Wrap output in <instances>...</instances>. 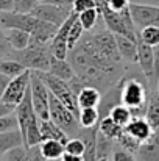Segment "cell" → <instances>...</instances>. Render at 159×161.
Segmentation results:
<instances>
[{
    "label": "cell",
    "instance_id": "7c38bea8",
    "mask_svg": "<svg viewBox=\"0 0 159 161\" xmlns=\"http://www.w3.org/2000/svg\"><path fill=\"white\" fill-rule=\"evenodd\" d=\"M100 16L103 17V20H105V24L109 31H112L114 35L126 36V38H130V39H133V41H137V35L133 33V31L126 27V24L123 22V19H122V16H120V13L111 11V9L108 8V5H105V6L100 9Z\"/></svg>",
    "mask_w": 159,
    "mask_h": 161
},
{
    "label": "cell",
    "instance_id": "cb8c5ba5",
    "mask_svg": "<svg viewBox=\"0 0 159 161\" xmlns=\"http://www.w3.org/2000/svg\"><path fill=\"white\" fill-rule=\"evenodd\" d=\"M78 122H80L81 128L98 127V122H100L98 108H81L78 113Z\"/></svg>",
    "mask_w": 159,
    "mask_h": 161
},
{
    "label": "cell",
    "instance_id": "9a60e30c",
    "mask_svg": "<svg viewBox=\"0 0 159 161\" xmlns=\"http://www.w3.org/2000/svg\"><path fill=\"white\" fill-rule=\"evenodd\" d=\"M100 102H102V94L98 88L84 85L77 94V103L80 109L81 108H98Z\"/></svg>",
    "mask_w": 159,
    "mask_h": 161
},
{
    "label": "cell",
    "instance_id": "d6a6232c",
    "mask_svg": "<svg viewBox=\"0 0 159 161\" xmlns=\"http://www.w3.org/2000/svg\"><path fill=\"white\" fill-rule=\"evenodd\" d=\"M64 152H66V153H70V155L83 157V153H84V142H83L80 138H72V139H69V141L66 142Z\"/></svg>",
    "mask_w": 159,
    "mask_h": 161
},
{
    "label": "cell",
    "instance_id": "7bdbcfd3",
    "mask_svg": "<svg viewBox=\"0 0 159 161\" xmlns=\"http://www.w3.org/2000/svg\"><path fill=\"white\" fill-rule=\"evenodd\" d=\"M14 109H16L14 107H11V105H6V103H2V102H0V117H3V116H8V114L14 113Z\"/></svg>",
    "mask_w": 159,
    "mask_h": 161
},
{
    "label": "cell",
    "instance_id": "8fae6325",
    "mask_svg": "<svg viewBox=\"0 0 159 161\" xmlns=\"http://www.w3.org/2000/svg\"><path fill=\"white\" fill-rule=\"evenodd\" d=\"M78 19V14L77 13H70V16L66 19V22L58 28L56 35L53 36L52 42H50V50L52 55L58 59H67V36H69V31H70V27L73 25V22Z\"/></svg>",
    "mask_w": 159,
    "mask_h": 161
},
{
    "label": "cell",
    "instance_id": "f907efd6",
    "mask_svg": "<svg viewBox=\"0 0 159 161\" xmlns=\"http://www.w3.org/2000/svg\"><path fill=\"white\" fill-rule=\"evenodd\" d=\"M158 94H159V81H158Z\"/></svg>",
    "mask_w": 159,
    "mask_h": 161
},
{
    "label": "cell",
    "instance_id": "f1b7e54d",
    "mask_svg": "<svg viewBox=\"0 0 159 161\" xmlns=\"http://www.w3.org/2000/svg\"><path fill=\"white\" fill-rule=\"evenodd\" d=\"M137 39L155 47L159 44V27H147L137 33Z\"/></svg>",
    "mask_w": 159,
    "mask_h": 161
},
{
    "label": "cell",
    "instance_id": "836d02e7",
    "mask_svg": "<svg viewBox=\"0 0 159 161\" xmlns=\"http://www.w3.org/2000/svg\"><path fill=\"white\" fill-rule=\"evenodd\" d=\"M14 3V13H20V14H30L34 6L38 5L36 0H13Z\"/></svg>",
    "mask_w": 159,
    "mask_h": 161
},
{
    "label": "cell",
    "instance_id": "e575fe53",
    "mask_svg": "<svg viewBox=\"0 0 159 161\" xmlns=\"http://www.w3.org/2000/svg\"><path fill=\"white\" fill-rule=\"evenodd\" d=\"M5 157H6V161H30L25 146H20V147H16V149L9 150Z\"/></svg>",
    "mask_w": 159,
    "mask_h": 161
},
{
    "label": "cell",
    "instance_id": "f35d334b",
    "mask_svg": "<svg viewBox=\"0 0 159 161\" xmlns=\"http://www.w3.org/2000/svg\"><path fill=\"white\" fill-rule=\"evenodd\" d=\"M112 161H136V158H134V153H130L123 149H119L114 152Z\"/></svg>",
    "mask_w": 159,
    "mask_h": 161
},
{
    "label": "cell",
    "instance_id": "d4e9b609",
    "mask_svg": "<svg viewBox=\"0 0 159 161\" xmlns=\"http://www.w3.org/2000/svg\"><path fill=\"white\" fill-rule=\"evenodd\" d=\"M39 149L45 160H61V157L64 155V144H61L59 141H42L39 144Z\"/></svg>",
    "mask_w": 159,
    "mask_h": 161
},
{
    "label": "cell",
    "instance_id": "7a4b0ae2",
    "mask_svg": "<svg viewBox=\"0 0 159 161\" xmlns=\"http://www.w3.org/2000/svg\"><path fill=\"white\" fill-rule=\"evenodd\" d=\"M9 58L19 61L25 69L28 70H41L49 72L50 69V59H52V50L50 44H38L30 42V46L25 50L20 52H9Z\"/></svg>",
    "mask_w": 159,
    "mask_h": 161
},
{
    "label": "cell",
    "instance_id": "30bf717a",
    "mask_svg": "<svg viewBox=\"0 0 159 161\" xmlns=\"http://www.w3.org/2000/svg\"><path fill=\"white\" fill-rule=\"evenodd\" d=\"M38 24H39V19H36L31 14H20L14 11L0 13V27L3 30L16 28V30H22L31 35L36 30Z\"/></svg>",
    "mask_w": 159,
    "mask_h": 161
},
{
    "label": "cell",
    "instance_id": "4fadbf2b",
    "mask_svg": "<svg viewBox=\"0 0 159 161\" xmlns=\"http://www.w3.org/2000/svg\"><path fill=\"white\" fill-rule=\"evenodd\" d=\"M125 131L133 136L136 141H139L140 144L145 142L147 139L151 138V135L155 133V130L150 127V124L147 122L145 117H133L130 120V124L125 127Z\"/></svg>",
    "mask_w": 159,
    "mask_h": 161
},
{
    "label": "cell",
    "instance_id": "9c48e42d",
    "mask_svg": "<svg viewBox=\"0 0 159 161\" xmlns=\"http://www.w3.org/2000/svg\"><path fill=\"white\" fill-rule=\"evenodd\" d=\"M70 13H72V8L44 2V3H38L30 14L34 16L36 19H39V20H44V22L52 24V25L59 28L66 22V19L70 16Z\"/></svg>",
    "mask_w": 159,
    "mask_h": 161
},
{
    "label": "cell",
    "instance_id": "5bb4252c",
    "mask_svg": "<svg viewBox=\"0 0 159 161\" xmlns=\"http://www.w3.org/2000/svg\"><path fill=\"white\" fill-rule=\"evenodd\" d=\"M137 63L144 72V75L151 81L153 78V66H155V53L153 47L137 39Z\"/></svg>",
    "mask_w": 159,
    "mask_h": 161
},
{
    "label": "cell",
    "instance_id": "ac0fdd59",
    "mask_svg": "<svg viewBox=\"0 0 159 161\" xmlns=\"http://www.w3.org/2000/svg\"><path fill=\"white\" fill-rule=\"evenodd\" d=\"M5 36H6V41H8V44H9L13 52L25 50L30 46V41H31V35L30 33L22 31V30H16V28L5 30Z\"/></svg>",
    "mask_w": 159,
    "mask_h": 161
},
{
    "label": "cell",
    "instance_id": "ffe728a7",
    "mask_svg": "<svg viewBox=\"0 0 159 161\" xmlns=\"http://www.w3.org/2000/svg\"><path fill=\"white\" fill-rule=\"evenodd\" d=\"M115 42L122 59H126L130 63L137 61V41H133L126 36L115 35Z\"/></svg>",
    "mask_w": 159,
    "mask_h": 161
},
{
    "label": "cell",
    "instance_id": "ee69618b",
    "mask_svg": "<svg viewBox=\"0 0 159 161\" xmlns=\"http://www.w3.org/2000/svg\"><path fill=\"white\" fill-rule=\"evenodd\" d=\"M8 83H9V78H8V77H5L3 74H0V99H2V96H3V92H5V89H6Z\"/></svg>",
    "mask_w": 159,
    "mask_h": 161
},
{
    "label": "cell",
    "instance_id": "bcb514c9",
    "mask_svg": "<svg viewBox=\"0 0 159 161\" xmlns=\"http://www.w3.org/2000/svg\"><path fill=\"white\" fill-rule=\"evenodd\" d=\"M61 161H83V157H78V155H70V153H66L61 157Z\"/></svg>",
    "mask_w": 159,
    "mask_h": 161
},
{
    "label": "cell",
    "instance_id": "83f0119b",
    "mask_svg": "<svg viewBox=\"0 0 159 161\" xmlns=\"http://www.w3.org/2000/svg\"><path fill=\"white\" fill-rule=\"evenodd\" d=\"M115 142H119L120 149H123V150H126V152H130V153H136V152H139V147H140V142L136 141L133 136H130V135L125 131V128H123L122 135L117 138Z\"/></svg>",
    "mask_w": 159,
    "mask_h": 161
},
{
    "label": "cell",
    "instance_id": "1f68e13d",
    "mask_svg": "<svg viewBox=\"0 0 159 161\" xmlns=\"http://www.w3.org/2000/svg\"><path fill=\"white\" fill-rule=\"evenodd\" d=\"M112 147V141L103 136L100 131L97 133V160L98 158H108V153Z\"/></svg>",
    "mask_w": 159,
    "mask_h": 161
},
{
    "label": "cell",
    "instance_id": "8992f818",
    "mask_svg": "<svg viewBox=\"0 0 159 161\" xmlns=\"http://www.w3.org/2000/svg\"><path fill=\"white\" fill-rule=\"evenodd\" d=\"M50 120L55 122L62 131L67 133H78L80 131V122H78V116L73 114L66 105H62L53 94H50Z\"/></svg>",
    "mask_w": 159,
    "mask_h": 161
},
{
    "label": "cell",
    "instance_id": "74e56055",
    "mask_svg": "<svg viewBox=\"0 0 159 161\" xmlns=\"http://www.w3.org/2000/svg\"><path fill=\"white\" fill-rule=\"evenodd\" d=\"M130 0H109L106 5H108V8L111 9V11H114V13H120V11H123V9H126L128 6H130Z\"/></svg>",
    "mask_w": 159,
    "mask_h": 161
},
{
    "label": "cell",
    "instance_id": "5b68a950",
    "mask_svg": "<svg viewBox=\"0 0 159 161\" xmlns=\"http://www.w3.org/2000/svg\"><path fill=\"white\" fill-rule=\"evenodd\" d=\"M30 94H31V103L34 108L36 116L39 120H49L50 114V91L45 86V83L36 75V72L31 70V78H30Z\"/></svg>",
    "mask_w": 159,
    "mask_h": 161
},
{
    "label": "cell",
    "instance_id": "816d5d0a",
    "mask_svg": "<svg viewBox=\"0 0 159 161\" xmlns=\"http://www.w3.org/2000/svg\"><path fill=\"white\" fill-rule=\"evenodd\" d=\"M108 2H109V0H105V3H108Z\"/></svg>",
    "mask_w": 159,
    "mask_h": 161
},
{
    "label": "cell",
    "instance_id": "603a6c76",
    "mask_svg": "<svg viewBox=\"0 0 159 161\" xmlns=\"http://www.w3.org/2000/svg\"><path fill=\"white\" fill-rule=\"evenodd\" d=\"M98 131L106 136L108 139H111V141H117V138L122 135V131H123V127H120L119 124H115L109 116H105V117H102L100 119V122H98Z\"/></svg>",
    "mask_w": 159,
    "mask_h": 161
},
{
    "label": "cell",
    "instance_id": "3957f363",
    "mask_svg": "<svg viewBox=\"0 0 159 161\" xmlns=\"http://www.w3.org/2000/svg\"><path fill=\"white\" fill-rule=\"evenodd\" d=\"M81 47L91 55H95V56L106 59V61H111V63H115V64H119L122 61V56L119 53L117 42H115V35L109 30L94 35Z\"/></svg>",
    "mask_w": 159,
    "mask_h": 161
},
{
    "label": "cell",
    "instance_id": "f6af8a7d",
    "mask_svg": "<svg viewBox=\"0 0 159 161\" xmlns=\"http://www.w3.org/2000/svg\"><path fill=\"white\" fill-rule=\"evenodd\" d=\"M49 3H53V5H59V6H67V8H72L73 2L75 0H47Z\"/></svg>",
    "mask_w": 159,
    "mask_h": 161
},
{
    "label": "cell",
    "instance_id": "7dc6e473",
    "mask_svg": "<svg viewBox=\"0 0 159 161\" xmlns=\"http://www.w3.org/2000/svg\"><path fill=\"white\" fill-rule=\"evenodd\" d=\"M97 161H108V158H98Z\"/></svg>",
    "mask_w": 159,
    "mask_h": 161
},
{
    "label": "cell",
    "instance_id": "d6986e66",
    "mask_svg": "<svg viewBox=\"0 0 159 161\" xmlns=\"http://www.w3.org/2000/svg\"><path fill=\"white\" fill-rule=\"evenodd\" d=\"M20 146H25V144H24V138L19 128L0 133V155H6L9 150Z\"/></svg>",
    "mask_w": 159,
    "mask_h": 161
},
{
    "label": "cell",
    "instance_id": "d590c367",
    "mask_svg": "<svg viewBox=\"0 0 159 161\" xmlns=\"http://www.w3.org/2000/svg\"><path fill=\"white\" fill-rule=\"evenodd\" d=\"M16 128H19V125H17V117H16L14 113L0 117V133L9 131V130H16Z\"/></svg>",
    "mask_w": 159,
    "mask_h": 161
},
{
    "label": "cell",
    "instance_id": "44dd1931",
    "mask_svg": "<svg viewBox=\"0 0 159 161\" xmlns=\"http://www.w3.org/2000/svg\"><path fill=\"white\" fill-rule=\"evenodd\" d=\"M140 158L144 161H159V131L156 130L150 139L140 144L139 152Z\"/></svg>",
    "mask_w": 159,
    "mask_h": 161
},
{
    "label": "cell",
    "instance_id": "4316f807",
    "mask_svg": "<svg viewBox=\"0 0 159 161\" xmlns=\"http://www.w3.org/2000/svg\"><path fill=\"white\" fill-rule=\"evenodd\" d=\"M109 117H111L115 124H119L120 127L125 128V127L130 124V120L133 119V114H131V111L126 107H123L122 103H119L117 107H114L109 111Z\"/></svg>",
    "mask_w": 159,
    "mask_h": 161
},
{
    "label": "cell",
    "instance_id": "2e32d148",
    "mask_svg": "<svg viewBox=\"0 0 159 161\" xmlns=\"http://www.w3.org/2000/svg\"><path fill=\"white\" fill-rule=\"evenodd\" d=\"M39 128H41V139L42 141H59L61 144L66 146V142L69 141V136L66 131H62L55 122L49 120H41L39 122Z\"/></svg>",
    "mask_w": 159,
    "mask_h": 161
},
{
    "label": "cell",
    "instance_id": "f546056e",
    "mask_svg": "<svg viewBox=\"0 0 159 161\" xmlns=\"http://www.w3.org/2000/svg\"><path fill=\"white\" fill-rule=\"evenodd\" d=\"M98 16H100L98 9H97V8H92V9H87V11L78 14V20H80V24L83 25V28H84L86 31H89V30H92V28L95 27Z\"/></svg>",
    "mask_w": 159,
    "mask_h": 161
},
{
    "label": "cell",
    "instance_id": "7402d4cb",
    "mask_svg": "<svg viewBox=\"0 0 159 161\" xmlns=\"http://www.w3.org/2000/svg\"><path fill=\"white\" fill-rule=\"evenodd\" d=\"M145 119H147V122L150 124V127L155 131L159 130V94L158 92H150V96H148Z\"/></svg>",
    "mask_w": 159,
    "mask_h": 161
},
{
    "label": "cell",
    "instance_id": "b9f144b4",
    "mask_svg": "<svg viewBox=\"0 0 159 161\" xmlns=\"http://www.w3.org/2000/svg\"><path fill=\"white\" fill-rule=\"evenodd\" d=\"M14 9L13 0H0V13H8Z\"/></svg>",
    "mask_w": 159,
    "mask_h": 161
},
{
    "label": "cell",
    "instance_id": "681fc988",
    "mask_svg": "<svg viewBox=\"0 0 159 161\" xmlns=\"http://www.w3.org/2000/svg\"><path fill=\"white\" fill-rule=\"evenodd\" d=\"M47 161H61V160H47Z\"/></svg>",
    "mask_w": 159,
    "mask_h": 161
},
{
    "label": "cell",
    "instance_id": "277c9868",
    "mask_svg": "<svg viewBox=\"0 0 159 161\" xmlns=\"http://www.w3.org/2000/svg\"><path fill=\"white\" fill-rule=\"evenodd\" d=\"M33 72H36V75L45 83L50 94H53L62 105H66L73 114L78 116L80 108H78V103H77V94L73 92V89L70 88V85L67 81L55 77L49 72H41V70H33Z\"/></svg>",
    "mask_w": 159,
    "mask_h": 161
},
{
    "label": "cell",
    "instance_id": "8d00e7d4",
    "mask_svg": "<svg viewBox=\"0 0 159 161\" xmlns=\"http://www.w3.org/2000/svg\"><path fill=\"white\" fill-rule=\"evenodd\" d=\"M92 8H95L94 0H75L73 5H72V11L77 13V14H81L87 9H92Z\"/></svg>",
    "mask_w": 159,
    "mask_h": 161
},
{
    "label": "cell",
    "instance_id": "e0dca14e",
    "mask_svg": "<svg viewBox=\"0 0 159 161\" xmlns=\"http://www.w3.org/2000/svg\"><path fill=\"white\" fill-rule=\"evenodd\" d=\"M49 74H52L55 77L64 80V81H72L77 75H75V70L72 67V64L67 61V59H58L52 55V59H50V69H49Z\"/></svg>",
    "mask_w": 159,
    "mask_h": 161
},
{
    "label": "cell",
    "instance_id": "4dcf8cb0",
    "mask_svg": "<svg viewBox=\"0 0 159 161\" xmlns=\"http://www.w3.org/2000/svg\"><path fill=\"white\" fill-rule=\"evenodd\" d=\"M83 33H84V28H83V25L80 24V20L77 19V20L73 22V25L70 27V31H69V36H67V49H69V50H73V49L77 47V42L81 39Z\"/></svg>",
    "mask_w": 159,
    "mask_h": 161
},
{
    "label": "cell",
    "instance_id": "6da1fadb",
    "mask_svg": "<svg viewBox=\"0 0 159 161\" xmlns=\"http://www.w3.org/2000/svg\"><path fill=\"white\" fill-rule=\"evenodd\" d=\"M148 96L150 94H147L145 83L140 81L137 77L122 80L120 103L131 111L133 117H145Z\"/></svg>",
    "mask_w": 159,
    "mask_h": 161
},
{
    "label": "cell",
    "instance_id": "60d3db41",
    "mask_svg": "<svg viewBox=\"0 0 159 161\" xmlns=\"http://www.w3.org/2000/svg\"><path fill=\"white\" fill-rule=\"evenodd\" d=\"M9 44L6 41V36H5V30L0 27V55H8L9 53Z\"/></svg>",
    "mask_w": 159,
    "mask_h": 161
},
{
    "label": "cell",
    "instance_id": "c3c4849f",
    "mask_svg": "<svg viewBox=\"0 0 159 161\" xmlns=\"http://www.w3.org/2000/svg\"><path fill=\"white\" fill-rule=\"evenodd\" d=\"M38 3H44V2H47V0H36Z\"/></svg>",
    "mask_w": 159,
    "mask_h": 161
},
{
    "label": "cell",
    "instance_id": "ba28073f",
    "mask_svg": "<svg viewBox=\"0 0 159 161\" xmlns=\"http://www.w3.org/2000/svg\"><path fill=\"white\" fill-rule=\"evenodd\" d=\"M30 78H31V70H25L19 77L11 78L5 92H3V96H2V99H0V102L16 108L22 102V99L25 97V94L30 88Z\"/></svg>",
    "mask_w": 159,
    "mask_h": 161
},
{
    "label": "cell",
    "instance_id": "484cf974",
    "mask_svg": "<svg viewBox=\"0 0 159 161\" xmlns=\"http://www.w3.org/2000/svg\"><path fill=\"white\" fill-rule=\"evenodd\" d=\"M25 70H28V69H25V67H24L19 61H16V59H11V58L0 59V74H3V75L8 77L9 80L19 77V75L24 74Z\"/></svg>",
    "mask_w": 159,
    "mask_h": 161
},
{
    "label": "cell",
    "instance_id": "ab89813d",
    "mask_svg": "<svg viewBox=\"0 0 159 161\" xmlns=\"http://www.w3.org/2000/svg\"><path fill=\"white\" fill-rule=\"evenodd\" d=\"M27 153H28L30 161H47L44 158L41 149H39V144H38V146H33V147H28V149H27Z\"/></svg>",
    "mask_w": 159,
    "mask_h": 161
},
{
    "label": "cell",
    "instance_id": "52a82bcc",
    "mask_svg": "<svg viewBox=\"0 0 159 161\" xmlns=\"http://www.w3.org/2000/svg\"><path fill=\"white\" fill-rule=\"evenodd\" d=\"M130 13L134 20L137 33L147 27H159V6L133 2L130 3Z\"/></svg>",
    "mask_w": 159,
    "mask_h": 161
}]
</instances>
